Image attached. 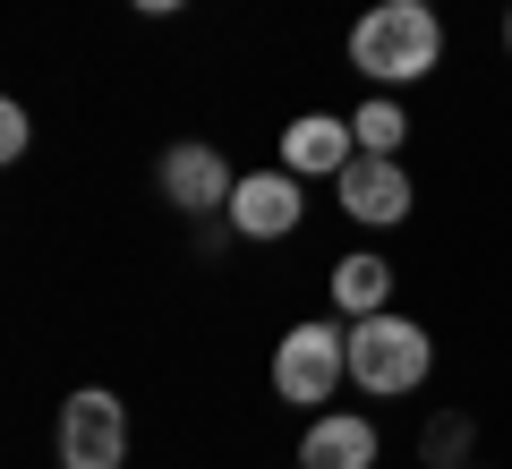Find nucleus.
<instances>
[{
    "instance_id": "obj_14",
    "label": "nucleus",
    "mask_w": 512,
    "mask_h": 469,
    "mask_svg": "<svg viewBox=\"0 0 512 469\" xmlns=\"http://www.w3.org/2000/svg\"><path fill=\"white\" fill-rule=\"evenodd\" d=\"M128 9H146V18H180L188 0H128Z\"/></svg>"
},
{
    "instance_id": "obj_11",
    "label": "nucleus",
    "mask_w": 512,
    "mask_h": 469,
    "mask_svg": "<svg viewBox=\"0 0 512 469\" xmlns=\"http://www.w3.org/2000/svg\"><path fill=\"white\" fill-rule=\"evenodd\" d=\"M350 128H359V154H402V137H410L402 103H384V94H376V103H367V111H359Z\"/></svg>"
},
{
    "instance_id": "obj_13",
    "label": "nucleus",
    "mask_w": 512,
    "mask_h": 469,
    "mask_svg": "<svg viewBox=\"0 0 512 469\" xmlns=\"http://www.w3.org/2000/svg\"><path fill=\"white\" fill-rule=\"evenodd\" d=\"M427 452H436V461H453V452H470V418H444V427L427 435Z\"/></svg>"
},
{
    "instance_id": "obj_9",
    "label": "nucleus",
    "mask_w": 512,
    "mask_h": 469,
    "mask_svg": "<svg viewBox=\"0 0 512 469\" xmlns=\"http://www.w3.org/2000/svg\"><path fill=\"white\" fill-rule=\"evenodd\" d=\"M299 469H376V427L359 410H316L308 444H299Z\"/></svg>"
},
{
    "instance_id": "obj_6",
    "label": "nucleus",
    "mask_w": 512,
    "mask_h": 469,
    "mask_svg": "<svg viewBox=\"0 0 512 469\" xmlns=\"http://www.w3.org/2000/svg\"><path fill=\"white\" fill-rule=\"evenodd\" d=\"M333 197H342L350 222H367V231H393V222L410 214V171L393 163V154H359V163L333 180Z\"/></svg>"
},
{
    "instance_id": "obj_3",
    "label": "nucleus",
    "mask_w": 512,
    "mask_h": 469,
    "mask_svg": "<svg viewBox=\"0 0 512 469\" xmlns=\"http://www.w3.org/2000/svg\"><path fill=\"white\" fill-rule=\"evenodd\" d=\"M342 376H350V325L308 316V325H291L274 342V393L299 401V410H333V384Z\"/></svg>"
},
{
    "instance_id": "obj_7",
    "label": "nucleus",
    "mask_w": 512,
    "mask_h": 469,
    "mask_svg": "<svg viewBox=\"0 0 512 469\" xmlns=\"http://www.w3.org/2000/svg\"><path fill=\"white\" fill-rule=\"evenodd\" d=\"M350 163H359V128L333 111H299L282 128V171H299V180H342Z\"/></svg>"
},
{
    "instance_id": "obj_8",
    "label": "nucleus",
    "mask_w": 512,
    "mask_h": 469,
    "mask_svg": "<svg viewBox=\"0 0 512 469\" xmlns=\"http://www.w3.org/2000/svg\"><path fill=\"white\" fill-rule=\"evenodd\" d=\"M299 171H248V180L231 188V231L239 239H291L299 231Z\"/></svg>"
},
{
    "instance_id": "obj_12",
    "label": "nucleus",
    "mask_w": 512,
    "mask_h": 469,
    "mask_svg": "<svg viewBox=\"0 0 512 469\" xmlns=\"http://www.w3.org/2000/svg\"><path fill=\"white\" fill-rule=\"evenodd\" d=\"M26 145H35V120H26V103H0V154L18 163Z\"/></svg>"
},
{
    "instance_id": "obj_1",
    "label": "nucleus",
    "mask_w": 512,
    "mask_h": 469,
    "mask_svg": "<svg viewBox=\"0 0 512 469\" xmlns=\"http://www.w3.org/2000/svg\"><path fill=\"white\" fill-rule=\"evenodd\" d=\"M444 60V18L427 0H376L359 26H350V69L376 77V86H419Z\"/></svg>"
},
{
    "instance_id": "obj_5",
    "label": "nucleus",
    "mask_w": 512,
    "mask_h": 469,
    "mask_svg": "<svg viewBox=\"0 0 512 469\" xmlns=\"http://www.w3.org/2000/svg\"><path fill=\"white\" fill-rule=\"evenodd\" d=\"M154 180H163V205H180L188 222H205V214H231V188H239V171L222 163L205 137H188V145H171L163 163H154Z\"/></svg>"
},
{
    "instance_id": "obj_2",
    "label": "nucleus",
    "mask_w": 512,
    "mask_h": 469,
    "mask_svg": "<svg viewBox=\"0 0 512 469\" xmlns=\"http://www.w3.org/2000/svg\"><path fill=\"white\" fill-rule=\"evenodd\" d=\"M427 367H436V342H427L419 316H393V307L350 316V384H359V393H376V401L419 393Z\"/></svg>"
},
{
    "instance_id": "obj_15",
    "label": "nucleus",
    "mask_w": 512,
    "mask_h": 469,
    "mask_svg": "<svg viewBox=\"0 0 512 469\" xmlns=\"http://www.w3.org/2000/svg\"><path fill=\"white\" fill-rule=\"evenodd\" d=\"M504 52H512V9H504Z\"/></svg>"
},
{
    "instance_id": "obj_10",
    "label": "nucleus",
    "mask_w": 512,
    "mask_h": 469,
    "mask_svg": "<svg viewBox=\"0 0 512 469\" xmlns=\"http://www.w3.org/2000/svg\"><path fill=\"white\" fill-rule=\"evenodd\" d=\"M333 299L350 307V316H376V307H393V265H384V256H342V265H333Z\"/></svg>"
},
{
    "instance_id": "obj_4",
    "label": "nucleus",
    "mask_w": 512,
    "mask_h": 469,
    "mask_svg": "<svg viewBox=\"0 0 512 469\" xmlns=\"http://www.w3.org/2000/svg\"><path fill=\"white\" fill-rule=\"evenodd\" d=\"M128 461V401L86 384L60 401V469H120Z\"/></svg>"
}]
</instances>
